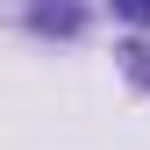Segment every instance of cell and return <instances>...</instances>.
Returning a JSON list of instances; mask_svg holds the SVG:
<instances>
[{
  "mask_svg": "<svg viewBox=\"0 0 150 150\" xmlns=\"http://www.w3.org/2000/svg\"><path fill=\"white\" fill-rule=\"evenodd\" d=\"M36 29H79V7H36Z\"/></svg>",
  "mask_w": 150,
  "mask_h": 150,
  "instance_id": "cell-2",
  "label": "cell"
},
{
  "mask_svg": "<svg viewBox=\"0 0 150 150\" xmlns=\"http://www.w3.org/2000/svg\"><path fill=\"white\" fill-rule=\"evenodd\" d=\"M115 14H129V22H143V29H150V0H115Z\"/></svg>",
  "mask_w": 150,
  "mask_h": 150,
  "instance_id": "cell-3",
  "label": "cell"
},
{
  "mask_svg": "<svg viewBox=\"0 0 150 150\" xmlns=\"http://www.w3.org/2000/svg\"><path fill=\"white\" fill-rule=\"evenodd\" d=\"M122 64H129V79H136V86H150V43H129Z\"/></svg>",
  "mask_w": 150,
  "mask_h": 150,
  "instance_id": "cell-1",
  "label": "cell"
}]
</instances>
